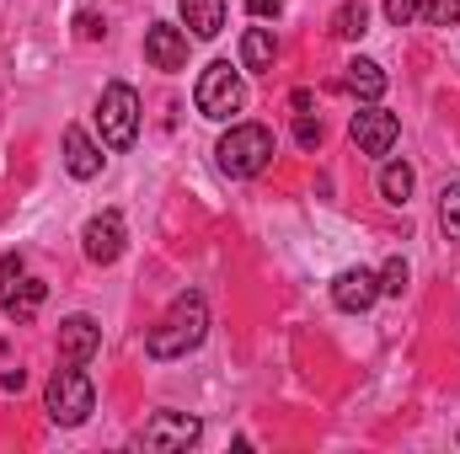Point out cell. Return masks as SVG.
Returning <instances> with one entry per match:
<instances>
[{"mask_svg": "<svg viewBox=\"0 0 460 454\" xmlns=\"http://www.w3.org/2000/svg\"><path fill=\"white\" fill-rule=\"evenodd\" d=\"M204 337H209V300H204L199 289H188V294H177L172 310L145 332V353H150L155 363H166V358H188Z\"/></svg>", "mask_w": 460, "mask_h": 454, "instance_id": "1", "label": "cell"}, {"mask_svg": "<svg viewBox=\"0 0 460 454\" xmlns=\"http://www.w3.org/2000/svg\"><path fill=\"white\" fill-rule=\"evenodd\" d=\"M215 161H220V171L235 177V182L268 171V161H273V128H262V123H235L226 139L215 144Z\"/></svg>", "mask_w": 460, "mask_h": 454, "instance_id": "2", "label": "cell"}, {"mask_svg": "<svg viewBox=\"0 0 460 454\" xmlns=\"http://www.w3.org/2000/svg\"><path fill=\"white\" fill-rule=\"evenodd\" d=\"M43 406H49V423H54V428H81V423L92 417V406H97V390H92L86 369H81V363L54 369Z\"/></svg>", "mask_w": 460, "mask_h": 454, "instance_id": "3", "label": "cell"}, {"mask_svg": "<svg viewBox=\"0 0 460 454\" xmlns=\"http://www.w3.org/2000/svg\"><path fill=\"white\" fill-rule=\"evenodd\" d=\"M97 128H102L108 150H128L139 139V92L128 81L102 86V97H97Z\"/></svg>", "mask_w": 460, "mask_h": 454, "instance_id": "4", "label": "cell"}, {"mask_svg": "<svg viewBox=\"0 0 460 454\" xmlns=\"http://www.w3.org/2000/svg\"><path fill=\"white\" fill-rule=\"evenodd\" d=\"M193 102H199V113L215 118V123H226L230 113H241V102H246L241 70H230V59H215V65L199 75V86H193Z\"/></svg>", "mask_w": 460, "mask_h": 454, "instance_id": "5", "label": "cell"}, {"mask_svg": "<svg viewBox=\"0 0 460 454\" xmlns=\"http://www.w3.org/2000/svg\"><path fill=\"white\" fill-rule=\"evenodd\" d=\"M199 433H204V423L193 417V412H155L145 428H139V450L150 454H182L199 444Z\"/></svg>", "mask_w": 460, "mask_h": 454, "instance_id": "6", "label": "cell"}, {"mask_svg": "<svg viewBox=\"0 0 460 454\" xmlns=\"http://www.w3.org/2000/svg\"><path fill=\"white\" fill-rule=\"evenodd\" d=\"M348 134H353L358 155H391V144L402 139V123H396V113H385L380 102H364L353 113V123H348Z\"/></svg>", "mask_w": 460, "mask_h": 454, "instance_id": "7", "label": "cell"}, {"mask_svg": "<svg viewBox=\"0 0 460 454\" xmlns=\"http://www.w3.org/2000/svg\"><path fill=\"white\" fill-rule=\"evenodd\" d=\"M81 246H86V257H92L97 267H113L118 257H123V246H128L123 214H118V209H102L97 220H86V230H81Z\"/></svg>", "mask_w": 460, "mask_h": 454, "instance_id": "8", "label": "cell"}, {"mask_svg": "<svg viewBox=\"0 0 460 454\" xmlns=\"http://www.w3.org/2000/svg\"><path fill=\"white\" fill-rule=\"evenodd\" d=\"M375 300H380V273H369V267H343V273L332 278V305L348 310V316L369 310Z\"/></svg>", "mask_w": 460, "mask_h": 454, "instance_id": "9", "label": "cell"}, {"mask_svg": "<svg viewBox=\"0 0 460 454\" xmlns=\"http://www.w3.org/2000/svg\"><path fill=\"white\" fill-rule=\"evenodd\" d=\"M97 347H102V327L92 321V316H65L59 321V363H92L97 358Z\"/></svg>", "mask_w": 460, "mask_h": 454, "instance_id": "10", "label": "cell"}, {"mask_svg": "<svg viewBox=\"0 0 460 454\" xmlns=\"http://www.w3.org/2000/svg\"><path fill=\"white\" fill-rule=\"evenodd\" d=\"M145 59H150L155 70H182V65H188V32L172 27V22H155V27L145 32Z\"/></svg>", "mask_w": 460, "mask_h": 454, "instance_id": "11", "label": "cell"}, {"mask_svg": "<svg viewBox=\"0 0 460 454\" xmlns=\"http://www.w3.org/2000/svg\"><path fill=\"white\" fill-rule=\"evenodd\" d=\"M102 161H108V155L92 144V134L70 123V128H65V171H70L75 182H92V177L102 171Z\"/></svg>", "mask_w": 460, "mask_h": 454, "instance_id": "12", "label": "cell"}, {"mask_svg": "<svg viewBox=\"0 0 460 454\" xmlns=\"http://www.w3.org/2000/svg\"><path fill=\"white\" fill-rule=\"evenodd\" d=\"M43 300H49V284H43V278H27V273L0 294V305H5V316H11L16 327H27V321L43 310Z\"/></svg>", "mask_w": 460, "mask_h": 454, "instance_id": "13", "label": "cell"}, {"mask_svg": "<svg viewBox=\"0 0 460 454\" xmlns=\"http://www.w3.org/2000/svg\"><path fill=\"white\" fill-rule=\"evenodd\" d=\"M343 86H348V97H358V102H380L385 97V70L375 59H348Z\"/></svg>", "mask_w": 460, "mask_h": 454, "instance_id": "14", "label": "cell"}, {"mask_svg": "<svg viewBox=\"0 0 460 454\" xmlns=\"http://www.w3.org/2000/svg\"><path fill=\"white\" fill-rule=\"evenodd\" d=\"M273 59H279L273 32L268 27H246L241 32V70H273Z\"/></svg>", "mask_w": 460, "mask_h": 454, "instance_id": "15", "label": "cell"}, {"mask_svg": "<svg viewBox=\"0 0 460 454\" xmlns=\"http://www.w3.org/2000/svg\"><path fill=\"white\" fill-rule=\"evenodd\" d=\"M182 22L193 38H215L226 27V0H182Z\"/></svg>", "mask_w": 460, "mask_h": 454, "instance_id": "16", "label": "cell"}, {"mask_svg": "<svg viewBox=\"0 0 460 454\" xmlns=\"http://www.w3.org/2000/svg\"><path fill=\"white\" fill-rule=\"evenodd\" d=\"M412 188H418V177H412V166H407V161L380 166V198H385V204H396V209H402V204L412 198Z\"/></svg>", "mask_w": 460, "mask_h": 454, "instance_id": "17", "label": "cell"}, {"mask_svg": "<svg viewBox=\"0 0 460 454\" xmlns=\"http://www.w3.org/2000/svg\"><path fill=\"white\" fill-rule=\"evenodd\" d=\"M364 27H369V11H364V0H343V5L332 11V38L353 43V38H364Z\"/></svg>", "mask_w": 460, "mask_h": 454, "instance_id": "18", "label": "cell"}, {"mask_svg": "<svg viewBox=\"0 0 460 454\" xmlns=\"http://www.w3.org/2000/svg\"><path fill=\"white\" fill-rule=\"evenodd\" d=\"M439 225L450 240H460V182H450L445 193H439Z\"/></svg>", "mask_w": 460, "mask_h": 454, "instance_id": "19", "label": "cell"}, {"mask_svg": "<svg viewBox=\"0 0 460 454\" xmlns=\"http://www.w3.org/2000/svg\"><path fill=\"white\" fill-rule=\"evenodd\" d=\"M423 5L429 0H385V22L391 27H412V22H423Z\"/></svg>", "mask_w": 460, "mask_h": 454, "instance_id": "20", "label": "cell"}, {"mask_svg": "<svg viewBox=\"0 0 460 454\" xmlns=\"http://www.w3.org/2000/svg\"><path fill=\"white\" fill-rule=\"evenodd\" d=\"M402 289H407V262H402V257H391V262L380 267V294L402 300Z\"/></svg>", "mask_w": 460, "mask_h": 454, "instance_id": "21", "label": "cell"}, {"mask_svg": "<svg viewBox=\"0 0 460 454\" xmlns=\"http://www.w3.org/2000/svg\"><path fill=\"white\" fill-rule=\"evenodd\" d=\"M423 22H434V27H456L460 22V0H429V5H423Z\"/></svg>", "mask_w": 460, "mask_h": 454, "instance_id": "22", "label": "cell"}, {"mask_svg": "<svg viewBox=\"0 0 460 454\" xmlns=\"http://www.w3.org/2000/svg\"><path fill=\"white\" fill-rule=\"evenodd\" d=\"M295 144H300V150H316V144H322V118H311V113L295 118Z\"/></svg>", "mask_w": 460, "mask_h": 454, "instance_id": "23", "label": "cell"}, {"mask_svg": "<svg viewBox=\"0 0 460 454\" xmlns=\"http://www.w3.org/2000/svg\"><path fill=\"white\" fill-rule=\"evenodd\" d=\"M22 273H27V257H22V251H5V257H0V294H5Z\"/></svg>", "mask_w": 460, "mask_h": 454, "instance_id": "24", "label": "cell"}, {"mask_svg": "<svg viewBox=\"0 0 460 454\" xmlns=\"http://www.w3.org/2000/svg\"><path fill=\"white\" fill-rule=\"evenodd\" d=\"M102 32H108V22H102L97 11H81V16H75V38H86V43H92V38H102Z\"/></svg>", "mask_w": 460, "mask_h": 454, "instance_id": "25", "label": "cell"}, {"mask_svg": "<svg viewBox=\"0 0 460 454\" xmlns=\"http://www.w3.org/2000/svg\"><path fill=\"white\" fill-rule=\"evenodd\" d=\"M246 11H252V16H279L284 0H246Z\"/></svg>", "mask_w": 460, "mask_h": 454, "instance_id": "26", "label": "cell"}, {"mask_svg": "<svg viewBox=\"0 0 460 454\" xmlns=\"http://www.w3.org/2000/svg\"><path fill=\"white\" fill-rule=\"evenodd\" d=\"M289 108H295V113H311V92H305V86H300V92H295V97H289Z\"/></svg>", "mask_w": 460, "mask_h": 454, "instance_id": "27", "label": "cell"}]
</instances>
